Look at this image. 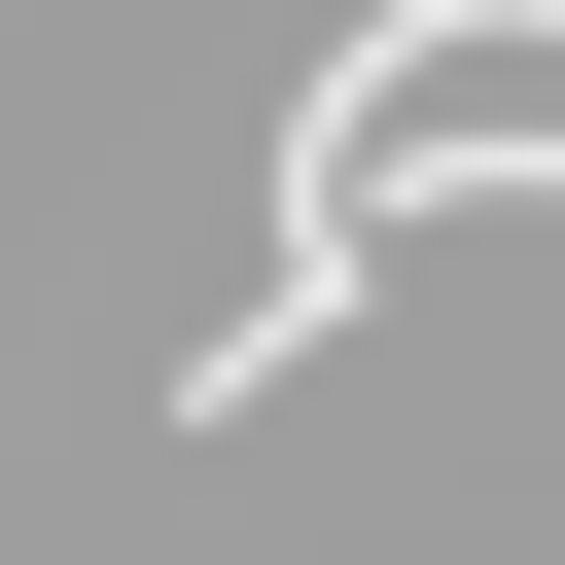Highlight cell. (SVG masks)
<instances>
[{
  "mask_svg": "<svg viewBox=\"0 0 565 565\" xmlns=\"http://www.w3.org/2000/svg\"><path fill=\"white\" fill-rule=\"evenodd\" d=\"M388 177H565V0H388V35L282 106V212L388 247Z\"/></svg>",
  "mask_w": 565,
  "mask_h": 565,
  "instance_id": "cell-1",
  "label": "cell"
}]
</instances>
